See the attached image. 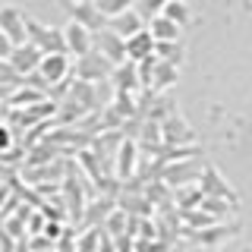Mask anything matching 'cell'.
<instances>
[{
	"mask_svg": "<svg viewBox=\"0 0 252 252\" xmlns=\"http://www.w3.org/2000/svg\"><path fill=\"white\" fill-rule=\"evenodd\" d=\"M202 170H205V161L202 158H180V161H167L161 167V183L167 186V189H180V186H192V183H199V177H202Z\"/></svg>",
	"mask_w": 252,
	"mask_h": 252,
	"instance_id": "cell-1",
	"label": "cell"
},
{
	"mask_svg": "<svg viewBox=\"0 0 252 252\" xmlns=\"http://www.w3.org/2000/svg\"><path fill=\"white\" fill-rule=\"evenodd\" d=\"M26 41L35 44L41 54L66 51V44H63V29L47 26V22H38V19H32V16H26Z\"/></svg>",
	"mask_w": 252,
	"mask_h": 252,
	"instance_id": "cell-2",
	"label": "cell"
},
{
	"mask_svg": "<svg viewBox=\"0 0 252 252\" xmlns=\"http://www.w3.org/2000/svg\"><path fill=\"white\" fill-rule=\"evenodd\" d=\"M161 142L167 148H192L195 145V132L180 110H170L161 120Z\"/></svg>",
	"mask_w": 252,
	"mask_h": 252,
	"instance_id": "cell-3",
	"label": "cell"
},
{
	"mask_svg": "<svg viewBox=\"0 0 252 252\" xmlns=\"http://www.w3.org/2000/svg\"><path fill=\"white\" fill-rule=\"evenodd\" d=\"M60 3H63V10L69 13V22H79V26H85L89 32L107 29V16L101 13L92 0H60Z\"/></svg>",
	"mask_w": 252,
	"mask_h": 252,
	"instance_id": "cell-4",
	"label": "cell"
},
{
	"mask_svg": "<svg viewBox=\"0 0 252 252\" xmlns=\"http://www.w3.org/2000/svg\"><path fill=\"white\" fill-rule=\"evenodd\" d=\"M76 79H82V82H110V73H114V63L107 57H101L98 51H89L85 57H76Z\"/></svg>",
	"mask_w": 252,
	"mask_h": 252,
	"instance_id": "cell-5",
	"label": "cell"
},
{
	"mask_svg": "<svg viewBox=\"0 0 252 252\" xmlns=\"http://www.w3.org/2000/svg\"><path fill=\"white\" fill-rule=\"evenodd\" d=\"M69 69H73V63H69V54L60 51V54H41V63H38V79H41L44 89H51V85H60L63 79L69 76Z\"/></svg>",
	"mask_w": 252,
	"mask_h": 252,
	"instance_id": "cell-6",
	"label": "cell"
},
{
	"mask_svg": "<svg viewBox=\"0 0 252 252\" xmlns=\"http://www.w3.org/2000/svg\"><path fill=\"white\" fill-rule=\"evenodd\" d=\"M236 233H240L236 224H211V227H202V230H183L186 240H192L195 246H202V249H218V246H224L227 240H233Z\"/></svg>",
	"mask_w": 252,
	"mask_h": 252,
	"instance_id": "cell-7",
	"label": "cell"
},
{
	"mask_svg": "<svg viewBox=\"0 0 252 252\" xmlns=\"http://www.w3.org/2000/svg\"><path fill=\"white\" fill-rule=\"evenodd\" d=\"M136 167H139V145H136V139L123 136L120 145H117V155H114V177L120 183H129L136 177Z\"/></svg>",
	"mask_w": 252,
	"mask_h": 252,
	"instance_id": "cell-8",
	"label": "cell"
},
{
	"mask_svg": "<svg viewBox=\"0 0 252 252\" xmlns=\"http://www.w3.org/2000/svg\"><path fill=\"white\" fill-rule=\"evenodd\" d=\"M26 16L19 6L13 3H0V32L10 38V44H26Z\"/></svg>",
	"mask_w": 252,
	"mask_h": 252,
	"instance_id": "cell-9",
	"label": "cell"
},
{
	"mask_svg": "<svg viewBox=\"0 0 252 252\" xmlns=\"http://www.w3.org/2000/svg\"><path fill=\"white\" fill-rule=\"evenodd\" d=\"M92 51H98L101 57H107L114 66L126 60V44H123V38L117 35V32H110V29L92 32Z\"/></svg>",
	"mask_w": 252,
	"mask_h": 252,
	"instance_id": "cell-10",
	"label": "cell"
},
{
	"mask_svg": "<svg viewBox=\"0 0 252 252\" xmlns=\"http://www.w3.org/2000/svg\"><path fill=\"white\" fill-rule=\"evenodd\" d=\"M199 189L208 195V199H220V202H230V205L240 202V199H236V192L227 186V180L220 177L211 164H205V170H202V177H199Z\"/></svg>",
	"mask_w": 252,
	"mask_h": 252,
	"instance_id": "cell-11",
	"label": "cell"
},
{
	"mask_svg": "<svg viewBox=\"0 0 252 252\" xmlns=\"http://www.w3.org/2000/svg\"><path fill=\"white\" fill-rule=\"evenodd\" d=\"M110 85H114V94H139L142 82H139V66L132 60H123L114 66L110 73Z\"/></svg>",
	"mask_w": 252,
	"mask_h": 252,
	"instance_id": "cell-12",
	"label": "cell"
},
{
	"mask_svg": "<svg viewBox=\"0 0 252 252\" xmlns=\"http://www.w3.org/2000/svg\"><path fill=\"white\" fill-rule=\"evenodd\" d=\"M6 63L19 73L22 79L32 76V73H38V63H41V51H38L35 44H16L13 51H10V57H6Z\"/></svg>",
	"mask_w": 252,
	"mask_h": 252,
	"instance_id": "cell-13",
	"label": "cell"
},
{
	"mask_svg": "<svg viewBox=\"0 0 252 252\" xmlns=\"http://www.w3.org/2000/svg\"><path fill=\"white\" fill-rule=\"evenodd\" d=\"M63 44H66V54L69 57H85L92 51V32L79 22H66L63 29Z\"/></svg>",
	"mask_w": 252,
	"mask_h": 252,
	"instance_id": "cell-14",
	"label": "cell"
},
{
	"mask_svg": "<svg viewBox=\"0 0 252 252\" xmlns=\"http://www.w3.org/2000/svg\"><path fill=\"white\" fill-rule=\"evenodd\" d=\"M107 29H110V32H117V35H120L123 41H126L129 35H136V32L145 29V19H142V16L129 6V10H123V13L110 16V19H107Z\"/></svg>",
	"mask_w": 252,
	"mask_h": 252,
	"instance_id": "cell-15",
	"label": "cell"
},
{
	"mask_svg": "<svg viewBox=\"0 0 252 252\" xmlns=\"http://www.w3.org/2000/svg\"><path fill=\"white\" fill-rule=\"evenodd\" d=\"M123 44H126V60H132V63H142L145 57H152V54H155V38H152V32H148V29L129 35Z\"/></svg>",
	"mask_w": 252,
	"mask_h": 252,
	"instance_id": "cell-16",
	"label": "cell"
},
{
	"mask_svg": "<svg viewBox=\"0 0 252 252\" xmlns=\"http://www.w3.org/2000/svg\"><path fill=\"white\" fill-rule=\"evenodd\" d=\"M117 208L114 195H98L85 205V227H104V220L110 218V211Z\"/></svg>",
	"mask_w": 252,
	"mask_h": 252,
	"instance_id": "cell-17",
	"label": "cell"
},
{
	"mask_svg": "<svg viewBox=\"0 0 252 252\" xmlns=\"http://www.w3.org/2000/svg\"><path fill=\"white\" fill-rule=\"evenodd\" d=\"M145 29L152 32L155 41H180V32H183L177 22H170L167 16H152V19L145 22Z\"/></svg>",
	"mask_w": 252,
	"mask_h": 252,
	"instance_id": "cell-18",
	"label": "cell"
},
{
	"mask_svg": "<svg viewBox=\"0 0 252 252\" xmlns=\"http://www.w3.org/2000/svg\"><path fill=\"white\" fill-rule=\"evenodd\" d=\"M205 199V192L199 189V183H192V186H180L177 192H173V205H177L180 211H186V208H199Z\"/></svg>",
	"mask_w": 252,
	"mask_h": 252,
	"instance_id": "cell-19",
	"label": "cell"
},
{
	"mask_svg": "<svg viewBox=\"0 0 252 252\" xmlns=\"http://www.w3.org/2000/svg\"><path fill=\"white\" fill-rule=\"evenodd\" d=\"M161 16H167V19L177 22L180 29L192 22V10H189L186 0H167V3H164V10H161Z\"/></svg>",
	"mask_w": 252,
	"mask_h": 252,
	"instance_id": "cell-20",
	"label": "cell"
},
{
	"mask_svg": "<svg viewBox=\"0 0 252 252\" xmlns=\"http://www.w3.org/2000/svg\"><path fill=\"white\" fill-rule=\"evenodd\" d=\"M155 57L164 60V63L180 66V60H183V47H180V41H155Z\"/></svg>",
	"mask_w": 252,
	"mask_h": 252,
	"instance_id": "cell-21",
	"label": "cell"
},
{
	"mask_svg": "<svg viewBox=\"0 0 252 252\" xmlns=\"http://www.w3.org/2000/svg\"><path fill=\"white\" fill-rule=\"evenodd\" d=\"M98 243H101V227L82 230L76 236V252H98Z\"/></svg>",
	"mask_w": 252,
	"mask_h": 252,
	"instance_id": "cell-22",
	"label": "cell"
},
{
	"mask_svg": "<svg viewBox=\"0 0 252 252\" xmlns=\"http://www.w3.org/2000/svg\"><path fill=\"white\" fill-rule=\"evenodd\" d=\"M164 3L167 0H132V10H136L142 19H152V16H161V10H164Z\"/></svg>",
	"mask_w": 252,
	"mask_h": 252,
	"instance_id": "cell-23",
	"label": "cell"
},
{
	"mask_svg": "<svg viewBox=\"0 0 252 252\" xmlns=\"http://www.w3.org/2000/svg\"><path fill=\"white\" fill-rule=\"evenodd\" d=\"M92 3H94V6H98V10H101V13H104L107 19H110V16H117V13L129 10V6H132V0H92Z\"/></svg>",
	"mask_w": 252,
	"mask_h": 252,
	"instance_id": "cell-24",
	"label": "cell"
},
{
	"mask_svg": "<svg viewBox=\"0 0 252 252\" xmlns=\"http://www.w3.org/2000/svg\"><path fill=\"white\" fill-rule=\"evenodd\" d=\"M0 85H6V89H19L22 85V76L16 73L6 60H0Z\"/></svg>",
	"mask_w": 252,
	"mask_h": 252,
	"instance_id": "cell-25",
	"label": "cell"
},
{
	"mask_svg": "<svg viewBox=\"0 0 252 252\" xmlns=\"http://www.w3.org/2000/svg\"><path fill=\"white\" fill-rule=\"evenodd\" d=\"M57 252H76V236L66 230V236H60V243H57Z\"/></svg>",
	"mask_w": 252,
	"mask_h": 252,
	"instance_id": "cell-26",
	"label": "cell"
},
{
	"mask_svg": "<svg viewBox=\"0 0 252 252\" xmlns=\"http://www.w3.org/2000/svg\"><path fill=\"white\" fill-rule=\"evenodd\" d=\"M13 145V129H6V126H0V155L6 152V148Z\"/></svg>",
	"mask_w": 252,
	"mask_h": 252,
	"instance_id": "cell-27",
	"label": "cell"
},
{
	"mask_svg": "<svg viewBox=\"0 0 252 252\" xmlns=\"http://www.w3.org/2000/svg\"><path fill=\"white\" fill-rule=\"evenodd\" d=\"M10 51H13V44H10V38L3 35V32H0V60H6L10 57Z\"/></svg>",
	"mask_w": 252,
	"mask_h": 252,
	"instance_id": "cell-28",
	"label": "cell"
},
{
	"mask_svg": "<svg viewBox=\"0 0 252 252\" xmlns=\"http://www.w3.org/2000/svg\"><path fill=\"white\" fill-rule=\"evenodd\" d=\"M13 94V89H6V85H0V101H6Z\"/></svg>",
	"mask_w": 252,
	"mask_h": 252,
	"instance_id": "cell-29",
	"label": "cell"
}]
</instances>
